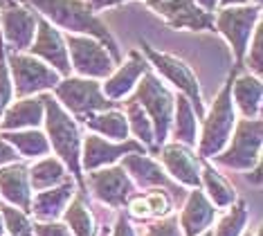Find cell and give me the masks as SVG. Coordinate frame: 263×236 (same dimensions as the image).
Masks as SVG:
<instances>
[{
    "instance_id": "cell-1",
    "label": "cell",
    "mask_w": 263,
    "mask_h": 236,
    "mask_svg": "<svg viewBox=\"0 0 263 236\" xmlns=\"http://www.w3.org/2000/svg\"><path fill=\"white\" fill-rule=\"evenodd\" d=\"M32 5L41 16L50 23L52 27H59L68 34H79V36H90L99 41L101 45L108 50L115 65L124 61L119 54L117 41L112 39L110 29L101 23V18L88 7L86 0H25Z\"/></svg>"
},
{
    "instance_id": "cell-2",
    "label": "cell",
    "mask_w": 263,
    "mask_h": 236,
    "mask_svg": "<svg viewBox=\"0 0 263 236\" xmlns=\"http://www.w3.org/2000/svg\"><path fill=\"white\" fill-rule=\"evenodd\" d=\"M45 106V131H47V142H50V151H54L57 157L63 162V167L70 171L79 189H83V173H81V133L77 126L74 117L63 106L59 104L52 95L41 93Z\"/></svg>"
},
{
    "instance_id": "cell-3",
    "label": "cell",
    "mask_w": 263,
    "mask_h": 236,
    "mask_svg": "<svg viewBox=\"0 0 263 236\" xmlns=\"http://www.w3.org/2000/svg\"><path fill=\"white\" fill-rule=\"evenodd\" d=\"M236 68L230 72L225 86L220 88L216 95L209 113L202 117V133L198 135V157H214L225 149V144L230 142L232 131L236 124V111L232 104V81H234Z\"/></svg>"
},
{
    "instance_id": "cell-4",
    "label": "cell",
    "mask_w": 263,
    "mask_h": 236,
    "mask_svg": "<svg viewBox=\"0 0 263 236\" xmlns=\"http://www.w3.org/2000/svg\"><path fill=\"white\" fill-rule=\"evenodd\" d=\"M133 99L142 106V111L146 113L148 122L153 126V151H160V147L166 144V137H169V133H171L176 97L160 81L158 75L146 70L140 81H137Z\"/></svg>"
},
{
    "instance_id": "cell-5",
    "label": "cell",
    "mask_w": 263,
    "mask_h": 236,
    "mask_svg": "<svg viewBox=\"0 0 263 236\" xmlns=\"http://www.w3.org/2000/svg\"><path fill=\"white\" fill-rule=\"evenodd\" d=\"M261 117L236 122L230 142L218 155H214V162L218 167L234 169V171H250L261 162Z\"/></svg>"
},
{
    "instance_id": "cell-6",
    "label": "cell",
    "mask_w": 263,
    "mask_h": 236,
    "mask_svg": "<svg viewBox=\"0 0 263 236\" xmlns=\"http://www.w3.org/2000/svg\"><path fill=\"white\" fill-rule=\"evenodd\" d=\"M54 99L68 111L72 117L83 119L90 113L99 111H110L117 108L115 101L106 99L101 93V83L97 79H86V77H65L54 86Z\"/></svg>"
},
{
    "instance_id": "cell-7",
    "label": "cell",
    "mask_w": 263,
    "mask_h": 236,
    "mask_svg": "<svg viewBox=\"0 0 263 236\" xmlns=\"http://www.w3.org/2000/svg\"><path fill=\"white\" fill-rule=\"evenodd\" d=\"M261 23V5H241V7H223L216 14L214 27L225 36L236 59V68H241L248 45L252 41L256 25Z\"/></svg>"
},
{
    "instance_id": "cell-8",
    "label": "cell",
    "mask_w": 263,
    "mask_h": 236,
    "mask_svg": "<svg viewBox=\"0 0 263 236\" xmlns=\"http://www.w3.org/2000/svg\"><path fill=\"white\" fill-rule=\"evenodd\" d=\"M142 52L146 54V61L151 68H155L162 75L171 86H176L180 90V95H184L187 99L191 101L198 119L205 117V106H202V97H200V83L196 75L191 72V68L182 59L173 57V54H166V52H158L153 45H148L146 41H142Z\"/></svg>"
},
{
    "instance_id": "cell-9",
    "label": "cell",
    "mask_w": 263,
    "mask_h": 236,
    "mask_svg": "<svg viewBox=\"0 0 263 236\" xmlns=\"http://www.w3.org/2000/svg\"><path fill=\"white\" fill-rule=\"evenodd\" d=\"M7 70L11 72V88L18 99L54 90V86L61 81V75L57 70H52L32 54L11 52Z\"/></svg>"
},
{
    "instance_id": "cell-10",
    "label": "cell",
    "mask_w": 263,
    "mask_h": 236,
    "mask_svg": "<svg viewBox=\"0 0 263 236\" xmlns=\"http://www.w3.org/2000/svg\"><path fill=\"white\" fill-rule=\"evenodd\" d=\"M65 47H68L70 68L77 72V77L97 79L99 81V79L110 77V72L117 68L108 50L90 36L68 34L65 36Z\"/></svg>"
},
{
    "instance_id": "cell-11",
    "label": "cell",
    "mask_w": 263,
    "mask_h": 236,
    "mask_svg": "<svg viewBox=\"0 0 263 236\" xmlns=\"http://www.w3.org/2000/svg\"><path fill=\"white\" fill-rule=\"evenodd\" d=\"M86 187H90L92 196L97 198L99 203L108 205L112 209L124 207L128 196L135 191L133 180L128 178V173L119 165H110L104 169L88 171V180H83V189H86Z\"/></svg>"
},
{
    "instance_id": "cell-12",
    "label": "cell",
    "mask_w": 263,
    "mask_h": 236,
    "mask_svg": "<svg viewBox=\"0 0 263 236\" xmlns=\"http://www.w3.org/2000/svg\"><path fill=\"white\" fill-rule=\"evenodd\" d=\"M128 153H148L144 144L137 140H124V142H112L99 135H88L81 142V169L95 171V169H104L110 165H117L124 155Z\"/></svg>"
},
{
    "instance_id": "cell-13",
    "label": "cell",
    "mask_w": 263,
    "mask_h": 236,
    "mask_svg": "<svg viewBox=\"0 0 263 236\" xmlns=\"http://www.w3.org/2000/svg\"><path fill=\"white\" fill-rule=\"evenodd\" d=\"M32 57L41 59L45 65H50L52 70H57L61 77H70V57L68 47H65V39L61 36L57 27H52L45 18L39 16L36 23V34H34L32 45L27 47Z\"/></svg>"
},
{
    "instance_id": "cell-14",
    "label": "cell",
    "mask_w": 263,
    "mask_h": 236,
    "mask_svg": "<svg viewBox=\"0 0 263 236\" xmlns=\"http://www.w3.org/2000/svg\"><path fill=\"white\" fill-rule=\"evenodd\" d=\"M173 29H214V16L202 11L194 0H144Z\"/></svg>"
},
{
    "instance_id": "cell-15",
    "label": "cell",
    "mask_w": 263,
    "mask_h": 236,
    "mask_svg": "<svg viewBox=\"0 0 263 236\" xmlns=\"http://www.w3.org/2000/svg\"><path fill=\"white\" fill-rule=\"evenodd\" d=\"M160 162H162L164 173L173 178L176 185L200 189V157L189 147L178 142L162 144L160 147Z\"/></svg>"
},
{
    "instance_id": "cell-16",
    "label": "cell",
    "mask_w": 263,
    "mask_h": 236,
    "mask_svg": "<svg viewBox=\"0 0 263 236\" xmlns=\"http://www.w3.org/2000/svg\"><path fill=\"white\" fill-rule=\"evenodd\" d=\"M151 68L148 61L142 57L137 50L128 52V59L122 61L115 70L110 72V77H106V81L101 83V93H104L106 99L119 104V99H126L130 97V93L135 90L137 81L142 79V75Z\"/></svg>"
},
{
    "instance_id": "cell-17",
    "label": "cell",
    "mask_w": 263,
    "mask_h": 236,
    "mask_svg": "<svg viewBox=\"0 0 263 236\" xmlns=\"http://www.w3.org/2000/svg\"><path fill=\"white\" fill-rule=\"evenodd\" d=\"M36 23H39V14H32L25 7H9L3 11L0 16V27H3V36L7 41L11 52H23L32 45L34 34H36Z\"/></svg>"
},
{
    "instance_id": "cell-18",
    "label": "cell",
    "mask_w": 263,
    "mask_h": 236,
    "mask_svg": "<svg viewBox=\"0 0 263 236\" xmlns=\"http://www.w3.org/2000/svg\"><path fill=\"white\" fill-rule=\"evenodd\" d=\"M218 209L212 205V201L205 196L202 189H191L187 201L182 205L178 225L182 229V236H200L202 232L212 229L216 221Z\"/></svg>"
},
{
    "instance_id": "cell-19",
    "label": "cell",
    "mask_w": 263,
    "mask_h": 236,
    "mask_svg": "<svg viewBox=\"0 0 263 236\" xmlns=\"http://www.w3.org/2000/svg\"><path fill=\"white\" fill-rule=\"evenodd\" d=\"M32 185H29V171L23 162H11V165L0 167V198L3 203L14 205L29 214L32 205Z\"/></svg>"
},
{
    "instance_id": "cell-20",
    "label": "cell",
    "mask_w": 263,
    "mask_h": 236,
    "mask_svg": "<svg viewBox=\"0 0 263 236\" xmlns=\"http://www.w3.org/2000/svg\"><path fill=\"white\" fill-rule=\"evenodd\" d=\"M124 171L128 173V178L133 180V185L142 187V189H155V187H162V189H173L171 178L164 173L162 165L158 160H153L148 153H128L122 157Z\"/></svg>"
},
{
    "instance_id": "cell-21",
    "label": "cell",
    "mask_w": 263,
    "mask_h": 236,
    "mask_svg": "<svg viewBox=\"0 0 263 236\" xmlns=\"http://www.w3.org/2000/svg\"><path fill=\"white\" fill-rule=\"evenodd\" d=\"M79 189L72 178L65 183L52 187V189L36 191L32 196V205H29V214L34 216V221H61L63 209L68 207L70 198L74 196V191Z\"/></svg>"
},
{
    "instance_id": "cell-22",
    "label": "cell",
    "mask_w": 263,
    "mask_h": 236,
    "mask_svg": "<svg viewBox=\"0 0 263 236\" xmlns=\"http://www.w3.org/2000/svg\"><path fill=\"white\" fill-rule=\"evenodd\" d=\"M45 117L43 97H23L5 108L0 117V131H23V129H39Z\"/></svg>"
},
{
    "instance_id": "cell-23",
    "label": "cell",
    "mask_w": 263,
    "mask_h": 236,
    "mask_svg": "<svg viewBox=\"0 0 263 236\" xmlns=\"http://www.w3.org/2000/svg\"><path fill=\"white\" fill-rule=\"evenodd\" d=\"M232 104H234V111L243 115V119L261 117V77H254L252 72L241 77L234 75Z\"/></svg>"
},
{
    "instance_id": "cell-24",
    "label": "cell",
    "mask_w": 263,
    "mask_h": 236,
    "mask_svg": "<svg viewBox=\"0 0 263 236\" xmlns=\"http://www.w3.org/2000/svg\"><path fill=\"white\" fill-rule=\"evenodd\" d=\"M0 137L25 160H39V157L50 155V142H47L45 133H41L39 129L0 131Z\"/></svg>"
},
{
    "instance_id": "cell-25",
    "label": "cell",
    "mask_w": 263,
    "mask_h": 236,
    "mask_svg": "<svg viewBox=\"0 0 263 236\" xmlns=\"http://www.w3.org/2000/svg\"><path fill=\"white\" fill-rule=\"evenodd\" d=\"M171 131H173V142L184 144L189 149H194L198 144V115H196L191 101L184 95H178L176 99Z\"/></svg>"
},
{
    "instance_id": "cell-26",
    "label": "cell",
    "mask_w": 263,
    "mask_h": 236,
    "mask_svg": "<svg viewBox=\"0 0 263 236\" xmlns=\"http://www.w3.org/2000/svg\"><path fill=\"white\" fill-rule=\"evenodd\" d=\"M83 124H86L95 135L108 137L112 142H124V140H128V135H130L126 115L122 111H117V108L86 115V117H83Z\"/></svg>"
},
{
    "instance_id": "cell-27",
    "label": "cell",
    "mask_w": 263,
    "mask_h": 236,
    "mask_svg": "<svg viewBox=\"0 0 263 236\" xmlns=\"http://www.w3.org/2000/svg\"><path fill=\"white\" fill-rule=\"evenodd\" d=\"M27 171H29V185H32V191L52 189V187H57V185H61V183H65V180L72 178V175L68 173V169L63 167V162L54 155L39 157L32 167H27Z\"/></svg>"
},
{
    "instance_id": "cell-28",
    "label": "cell",
    "mask_w": 263,
    "mask_h": 236,
    "mask_svg": "<svg viewBox=\"0 0 263 236\" xmlns=\"http://www.w3.org/2000/svg\"><path fill=\"white\" fill-rule=\"evenodd\" d=\"M200 189L216 209H227L232 203L238 201L236 189L209 162H200Z\"/></svg>"
},
{
    "instance_id": "cell-29",
    "label": "cell",
    "mask_w": 263,
    "mask_h": 236,
    "mask_svg": "<svg viewBox=\"0 0 263 236\" xmlns=\"http://www.w3.org/2000/svg\"><path fill=\"white\" fill-rule=\"evenodd\" d=\"M61 221L68 225L72 236H97V225H95V216L86 203L83 189H77L74 196L70 198L68 207L63 209Z\"/></svg>"
},
{
    "instance_id": "cell-30",
    "label": "cell",
    "mask_w": 263,
    "mask_h": 236,
    "mask_svg": "<svg viewBox=\"0 0 263 236\" xmlns=\"http://www.w3.org/2000/svg\"><path fill=\"white\" fill-rule=\"evenodd\" d=\"M124 115H126V122H128V133H133L135 140L140 144H144L153 151V126L148 122L146 113L142 111V106L137 104L133 97H126L124 101Z\"/></svg>"
},
{
    "instance_id": "cell-31",
    "label": "cell",
    "mask_w": 263,
    "mask_h": 236,
    "mask_svg": "<svg viewBox=\"0 0 263 236\" xmlns=\"http://www.w3.org/2000/svg\"><path fill=\"white\" fill-rule=\"evenodd\" d=\"M250 211L243 201H236L227 207L225 216H220L216 227H212V236H241L243 229L248 227Z\"/></svg>"
},
{
    "instance_id": "cell-32",
    "label": "cell",
    "mask_w": 263,
    "mask_h": 236,
    "mask_svg": "<svg viewBox=\"0 0 263 236\" xmlns=\"http://www.w3.org/2000/svg\"><path fill=\"white\" fill-rule=\"evenodd\" d=\"M0 214H3L7 236H34V221L29 219L27 211L14 207V205L0 203Z\"/></svg>"
},
{
    "instance_id": "cell-33",
    "label": "cell",
    "mask_w": 263,
    "mask_h": 236,
    "mask_svg": "<svg viewBox=\"0 0 263 236\" xmlns=\"http://www.w3.org/2000/svg\"><path fill=\"white\" fill-rule=\"evenodd\" d=\"M144 198L148 203V209H151V219H164V216H171L173 211V198L166 193L162 187H155V189H146Z\"/></svg>"
},
{
    "instance_id": "cell-34",
    "label": "cell",
    "mask_w": 263,
    "mask_h": 236,
    "mask_svg": "<svg viewBox=\"0 0 263 236\" xmlns=\"http://www.w3.org/2000/svg\"><path fill=\"white\" fill-rule=\"evenodd\" d=\"M261 29H263V25L259 23L256 29H254V34H252V41H250V45H248L245 59H243V63L252 70L254 77H261V39H263Z\"/></svg>"
},
{
    "instance_id": "cell-35",
    "label": "cell",
    "mask_w": 263,
    "mask_h": 236,
    "mask_svg": "<svg viewBox=\"0 0 263 236\" xmlns=\"http://www.w3.org/2000/svg\"><path fill=\"white\" fill-rule=\"evenodd\" d=\"M11 97H14V88H11L9 70L7 63H5V47H3V36H0V117H3L5 108L11 104Z\"/></svg>"
},
{
    "instance_id": "cell-36",
    "label": "cell",
    "mask_w": 263,
    "mask_h": 236,
    "mask_svg": "<svg viewBox=\"0 0 263 236\" xmlns=\"http://www.w3.org/2000/svg\"><path fill=\"white\" fill-rule=\"evenodd\" d=\"M142 236H182V229L178 225L176 216H164V219L148 223Z\"/></svg>"
},
{
    "instance_id": "cell-37",
    "label": "cell",
    "mask_w": 263,
    "mask_h": 236,
    "mask_svg": "<svg viewBox=\"0 0 263 236\" xmlns=\"http://www.w3.org/2000/svg\"><path fill=\"white\" fill-rule=\"evenodd\" d=\"M34 236H72L63 221H34Z\"/></svg>"
},
{
    "instance_id": "cell-38",
    "label": "cell",
    "mask_w": 263,
    "mask_h": 236,
    "mask_svg": "<svg viewBox=\"0 0 263 236\" xmlns=\"http://www.w3.org/2000/svg\"><path fill=\"white\" fill-rule=\"evenodd\" d=\"M108 236H135V229H133V225H130L128 216H124V214L117 216V221H115V225H112Z\"/></svg>"
},
{
    "instance_id": "cell-39",
    "label": "cell",
    "mask_w": 263,
    "mask_h": 236,
    "mask_svg": "<svg viewBox=\"0 0 263 236\" xmlns=\"http://www.w3.org/2000/svg\"><path fill=\"white\" fill-rule=\"evenodd\" d=\"M16 160H18V153H16V151L0 137V167L11 165V162H16Z\"/></svg>"
},
{
    "instance_id": "cell-40",
    "label": "cell",
    "mask_w": 263,
    "mask_h": 236,
    "mask_svg": "<svg viewBox=\"0 0 263 236\" xmlns=\"http://www.w3.org/2000/svg\"><path fill=\"white\" fill-rule=\"evenodd\" d=\"M86 3L92 11H99V9H106V7H115V5L128 3V0H86Z\"/></svg>"
},
{
    "instance_id": "cell-41",
    "label": "cell",
    "mask_w": 263,
    "mask_h": 236,
    "mask_svg": "<svg viewBox=\"0 0 263 236\" xmlns=\"http://www.w3.org/2000/svg\"><path fill=\"white\" fill-rule=\"evenodd\" d=\"M196 5L202 9V11H207V14H214V11L218 9V0H194Z\"/></svg>"
},
{
    "instance_id": "cell-42",
    "label": "cell",
    "mask_w": 263,
    "mask_h": 236,
    "mask_svg": "<svg viewBox=\"0 0 263 236\" xmlns=\"http://www.w3.org/2000/svg\"><path fill=\"white\" fill-rule=\"evenodd\" d=\"M248 183H252V185H261V162H259V165H254L252 169H250V173H248Z\"/></svg>"
},
{
    "instance_id": "cell-43",
    "label": "cell",
    "mask_w": 263,
    "mask_h": 236,
    "mask_svg": "<svg viewBox=\"0 0 263 236\" xmlns=\"http://www.w3.org/2000/svg\"><path fill=\"white\" fill-rule=\"evenodd\" d=\"M220 7H241V5H248V0H218Z\"/></svg>"
},
{
    "instance_id": "cell-44",
    "label": "cell",
    "mask_w": 263,
    "mask_h": 236,
    "mask_svg": "<svg viewBox=\"0 0 263 236\" xmlns=\"http://www.w3.org/2000/svg\"><path fill=\"white\" fill-rule=\"evenodd\" d=\"M241 236H261V232H259V229H248V227H245Z\"/></svg>"
},
{
    "instance_id": "cell-45",
    "label": "cell",
    "mask_w": 263,
    "mask_h": 236,
    "mask_svg": "<svg viewBox=\"0 0 263 236\" xmlns=\"http://www.w3.org/2000/svg\"><path fill=\"white\" fill-rule=\"evenodd\" d=\"M0 236H5V223H3V214H0Z\"/></svg>"
},
{
    "instance_id": "cell-46",
    "label": "cell",
    "mask_w": 263,
    "mask_h": 236,
    "mask_svg": "<svg viewBox=\"0 0 263 236\" xmlns=\"http://www.w3.org/2000/svg\"><path fill=\"white\" fill-rule=\"evenodd\" d=\"M108 234H110V227H104V229L99 232V236H108Z\"/></svg>"
},
{
    "instance_id": "cell-47",
    "label": "cell",
    "mask_w": 263,
    "mask_h": 236,
    "mask_svg": "<svg viewBox=\"0 0 263 236\" xmlns=\"http://www.w3.org/2000/svg\"><path fill=\"white\" fill-rule=\"evenodd\" d=\"M200 236H212V229H207V232H202Z\"/></svg>"
},
{
    "instance_id": "cell-48",
    "label": "cell",
    "mask_w": 263,
    "mask_h": 236,
    "mask_svg": "<svg viewBox=\"0 0 263 236\" xmlns=\"http://www.w3.org/2000/svg\"><path fill=\"white\" fill-rule=\"evenodd\" d=\"M252 3H254V5H261V0H252Z\"/></svg>"
},
{
    "instance_id": "cell-49",
    "label": "cell",
    "mask_w": 263,
    "mask_h": 236,
    "mask_svg": "<svg viewBox=\"0 0 263 236\" xmlns=\"http://www.w3.org/2000/svg\"><path fill=\"white\" fill-rule=\"evenodd\" d=\"M0 3H3V0H0Z\"/></svg>"
},
{
    "instance_id": "cell-50",
    "label": "cell",
    "mask_w": 263,
    "mask_h": 236,
    "mask_svg": "<svg viewBox=\"0 0 263 236\" xmlns=\"http://www.w3.org/2000/svg\"><path fill=\"white\" fill-rule=\"evenodd\" d=\"M5 236H7V234H5Z\"/></svg>"
}]
</instances>
